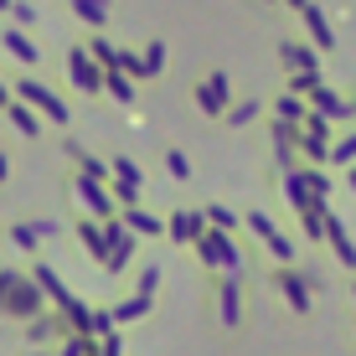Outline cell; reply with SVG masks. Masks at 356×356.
I'll list each match as a JSON object with an SVG mask.
<instances>
[{
	"mask_svg": "<svg viewBox=\"0 0 356 356\" xmlns=\"http://www.w3.org/2000/svg\"><path fill=\"white\" fill-rule=\"evenodd\" d=\"M310 98H315V108H321V114H330V119L346 114V104H341V98L330 93V88H321V83H310Z\"/></svg>",
	"mask_w": 356,
	"mask_h": 356,
	"instance_id": "1",
	"label": "cell"
},
{
	"mask_svg": "<svg viewBox=\"0 0 356 356\" xmlns=\"http://www.w3.org/2000/svg\"><path fill=\"white\" fill-rule=\"evenodd\" d=\"M300 16H305V26H310V36H315V47H330V26H325V16H321V10H315V6H305Z\"/></svg>",
	"mask_w": 356,
	"mask_h": 356,
	"instance_id": "2",
	"label": "cell"
},
{
	"mask_svg": "<svg viewBox=\"0 0 356 356\" xmlns=\"http://www.w3.org/2000/svg\"><path fill=\"white\" fill-rule=\"evenodd\" d=\"M284 63H289V67H300V72H310V78H315V52H310V47H294V42H289V47H284Z\"/></svg>",
	"mask_w": 356,
	"mask_h": 356,
	"instance_id": "3",
	"label": "cell"
},
{
	"mask_svg": "<svg viewBox=\"0 0 356 356\" xmlns=\"http://www.w3.org/2000/svg\"><path fill=\"white\" fill-rule=\"evenodd\" d=\"M330 155H336V161H351V155H356V134H351V140H341Z\"/></svg>",
	"mask_w": 356,
	"mask_h": 356,
	"instance_id": "4",
	"label": "cell"
},
{
	"mask_svg": "<svg viewBox=\"0 0 356 356\" xmlns=\"http://www.w3.org/2000/svg\"><path fill=\"white\" fill-rule=\"evenodd\" d=\"M346 114H356V104H346Z\"/></svg>",
	"mask_w": 356,
	"mask_h": 356,
	"instance_id": "5",
	"label": "cell"
}]
</instances>
